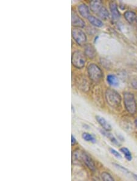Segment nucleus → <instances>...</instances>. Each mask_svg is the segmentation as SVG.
Masks as SVG:
<instances>
[{"label":"nucleus","instance_id":"obj_1","mask_svg":"<svg viewBox=\"0 0 137 181\" xmlns=\"http://www.w3.org/2000/svg\"><path fill=\"white\" fill-rule=\"evenodd\" d=\"M90 7L92 12L96 14L101 19L107 20L108 18H109V12L108 10L104 6L101 1L94 0L90 1Z\"/></svg>","mask_w":137,"mask_h":181},{"label":"nucleus","instance_id":"obj_2","mask_svg":"<svg viewBox=\"0 0 137 181\" xmlns=\"http://www.w3.org/2000/svg\"><path fill=\"white\" fill-rule=\"evenodd\" d=\"M124 104L126 111L131 115L136 113L137 105L134 95L130 92L124 93Z\"/></svg>","mask_w":137,"mask_h":181},{"label":"nucleus","instance_id":"obj_3","mask_svg":"<svg viewBox=\"0 0 137 181\" xmlns=\"http://www.w3.org/2000/svg\"><path fill=\"white\" fill-rule=\"evenodd\" d=\"M106 98L107 102L111 107L118 108L121 102L120 95L113 89H107L106 92Z\"/></svg>","mask_w":137,"mask_h":181},{"label":"nucleus","instance_id":"obj_4","mask_svg":"<svg viewBox=\"0 0 137 181\" xmlns=\"http://www.w3.org/2000/svg\"><path fill=\"white\" fill-rule=\"evenodd\" d=\"M87 71L90 79L95 83L99 82L103 76L102 70L95 64H90L87 67Z\"/></svg>","mask_w":137,"mask_h":181},{"label":"nucleus","instance_id":"obj_5","mask_svg":"<svg viewBox=\"0 0 137 181\" xmlns=\"http://www.w3.org/2000/svg\"><path fill=\"white\" fill-rule=\"evenodd\" d=\"M71 62L73 65L76 69H82L86 63V56L85 53L81 51H74L72 55Z\"/></svg>","mask_w":137,"mask_h":181},{"label":"nucleus","instance_id":"obj_6","mask_svg":"<svg viewBox=\"0 0 137 181\" xmlns=\"http://www.w3.org/2000/svg\"><path fill=\"white\" fill-rule=\"evenodd\" d=\"M72 36L79 45H83L87 42V36L85 32L79 28H74L72 30Z\"/></svg>","mask_w":137,"mask_h":181},{"label":"nucleus","instance_id":"obj_7","mask_svg":"<svg viewBox=\"0 0 137 181\" xmlns=\"http://www.w3.org/2000/svg\"><path fill=\"white\" fill-rule=\"evenodd\" d=\"M81 158L87 167L91 171H95L96 166H95V162L93 160V159L90 157V155H88L85 152H83L81 154Z\"/></svg>","mask_w":137,"mask_h":181},{"label":"nucleus","instance_id":"obj_8","mask_svg":"<svg viewBox=\"0 0 137 181\" xmlns=\"http://www.w3.org/2000/svg\"><path fill=\"white\" fill-rule=\"evenodd\" d=\"M110 11L112 19L114 21H117L120 19L121 15L118 9V5L115 1H110L109 3Z\"/></svg>","mask_w":137,"mask_h":181},{"label":"nucleus","instance_id":"obj_9","mask_svg":"<svg viewBox=\"0 0 137 181\" xmlns=\"http://www.w3.org/2000/svg\"><path fill=\"white\" fill-rule=\"evenodd\" d=\"M71 23H72L73 26L77 27V28H84L85 26V21L73 11H72Z\"/></svg>","mask_w":137,"mask_h":181},{"label":"nucleus","instance_id":"obj_10","mask_svg":"<svg viewBox=\"0 0 137 181\" xmlns=\"http://www.w3.org/2000/svg\"><path fill=\"white\" fill-rule=\"evenodd\" d=\"M84 49V53L88 57L93 59L96 56V50L92 44L89 43L85 45Z\"/></svg>","mask_w":137,"mask_h":181},{"label":"nucleus","instance_id":"obj_11","mask_svg":"<svg viewBox=\"0 0 137 181\" xmlns=\"http://www.w3.org/2000/svg\"><path fill=\"white\" fill-rule=\"evenodd\" d=\"M96 119L99 124L103 127L105 131L109 132L111 130V126L105 118L100 116H96Z\"/></svg>","mask_w":137,"mask_h":181},{"label":"nucleus","instance_id":"obj_12","mask_svg":"<svg viewBox=\"0 0 137 181\" xmlns=\"http://www.w3.org/2000/svg\"><path fill=\"white\" fill-rule=\"evenodd\" d=\"M78 11L81 15L84 18H88L90 15V11L88 6L85 4H81L78 6Z\"/></svg>","mask_w":137,"mask_h":181},{"label":"nucleus","instance_id":"obj_13","mask_svg":"<svg viewBox=\"0 0 137 181\" xmlns=\"http://www.w3.org/2000/svg\"><path fill=\"white\" fill-rule=\"evenodd\" d=\"M87 19H88V21L94 26H96L97 28H101L104 26L103 22L101 20H100L99 18H96V17H95V16L90 15L88 16V17L87 18Z\"/></svg>","mask_w":137,"mask_h":181},{"label":"nucleus","instance_id":"obj_14","mask_svg":"<svg viewBox=\"0 0 137 181\" xmlns=\"http://www.w3.org/2000/svg\"><path fill=\"white\" fill-rule=\"evenodd\" d=\"M124 17L127 21L129 23H132L137 19L136 14L131 11H127L124 13Z\"/></svg>","mask_w":137,"mask_h":181},{"label":"nucleus","instance_id":"obj_15","mask_svg":"<svg viewBox=\"0 0 137 181\" xmlns=\"http://www.w3.org/2000/svg\"><path fill=\"white\" fill-rule=\"evenodd\" d=\"M101 132L102 135H104L107 138H108L113 143H114L115 145L117 146H120V143L118 142V141L111 133L109 132V131H106L105 130H101Z\"/></svg>","mask_w":137,"mask_h":181},{"label":"nucleus","instance_id":"obj_16","mask_svg":"<svg viewBox=\"0 0 137 181\" xmlns=\"http://www.w3.org/2000/svg\"><path fill=\"white\" fill-rule=\"evenodd\" d=\"M107 81L109 85L111 86L116 87L119 85L118 79L114 74H109L107 77Z\"/></svg>","mask_w":137,"mask_h":181},{"label":"nucleus","instance_id":"obj_17","mask_svg":"<svg viewBox=\"0 0 137 181\" xmlns=\"http://www.w3.org/2000/svg\"><path fill=\"white\" fill-rule=\"evenodd\" d=\"M120 151L123 154L124 157L128 160V161H131L132 159V155L129 150H128L127 148L123 147L120 149Z\"/></svg>","mask_w":137,"mask_h":181},{"label":"nucleus","instance_id":"obj_18","mask_svg":"<svg viewBox=\"0 0 137 181\" xmlns=\"http://www.w3.org/2000/svg\"><path fill=\"white\" fill-rule=\"evenodd\" d=\"M82 138L87 141H91L92 143H95L96 139L95 138L92 136L90 134H88L87 132H83L82 135Z\"/></svg>","mask_w":137,"mask_h":181},{"label":"nucleus","instance_id":"obj_19","mask_svg":"<svg viewBox=\"0 0 137 181\" xmlns=\"http://www.w3.org/2000/svg\"><path fill=\"white\" fill-rule=\"evenodd\" d=\"M101 177L103 181H115L111 175L106 171H104L101 174Z\"/></svg>","mask_w":137,"mask_h":181},{"label":"nucleus","instance_id":"obj_20","mask_svg":"<svg viewBox=\"0 0 137 181\" xmlns=\"http://www.w3.org/2000/svg\"><path fill=\"white\" fill-rule=\"evenodd\" d=\"M110 152L115 157H116V158L118 159H121V155L120 154V153H118L117 151H116L115 150H114L113 148H110Z\"/></svg>","mask_w":137,"mask_h":181},{"label":"nucleus","instance_id":"obj_21","mask_svg":"<svg viewBox=\"0 0 137 181\" xmlns=\"http://www.w3.org/2000/svg\"><path fill=\"white\" fill-rule=\"evenodd\" d=\"M132 87L135 88V89H137V79H135L132 81Z\"/></svg>","mask_w":137,"mask_h":181},{"label":"nucleus","instance_id":"obj_22","mask_svg":"<svg viewBox=\"0 0 137 181\" xmlns=\"http://www.w3.org/2000/svg\"><path fill=\"white\" fill-rule=\"evenodd\" d=\"M76 143V140L74 138V137L72 135L71 136V144L72 145H74Z\"/></svg>","mask_w":137,"mask_h":181},{"label":"nucleus","instance_id":"obj_23","mask_svg":"<svg viewBox=\"0 0 137 181\" xmlns=\"http://www.w3.org/2000/svg\"><path fill=\"white\" fill-rule=\"evenodd\" d=\"M133 176H134V178H135V179L137 181V175L135 174H133Z\"/></svg>","mask_w":137,"mask_h":181},{"label":"nucleus","instance_id":"obj_24","mask_svg":"<svg viewBox=\"0 0 137 181\" xmlns=\"http://www.w3.org/2000/svg\"><path fill=\"white\" fill-rule=\"evenodd\" d=\"M135 126L137 127V118L135 119Z\"/></svg>","mask_w":137,"mask_h":181},{"label":"nucleus","instance_id":"obj_25","mask_svg":"<svg viewBox=\"0 0 137 181\" xmlns=\"http://www.w3.org/2000/svg\"><path fill=\"white\" fill-rule=\"evenodd\" d=\"M136 21H137V19H136Z\"/></svg>","mask_w":137,"mask_h":181}]
</instances>
